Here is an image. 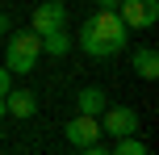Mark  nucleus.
Listing matches in <instances>:
<instances>
[{"mask_svg": "<svg viewBox=\"0 0 159 155\" xmlns=\"http://www.w3.org/2000/svg\"><path fill=\"white\" fill-rule=\"evenodd\" d=\"M38 59H42V38H38L34 30H17V34H8V46H4V67H8L13 75H30Z\"/></svg>", "mask_w": 159, "mask_h": 155, "instance_id": "f03ea898", "label": "nucleus"}, {"mask_svg": "<svg viewBox=\"0 0 159 155\" xmlns=\"http://www.w3.org/2000/svg\"><path fill=\"white\" fill-rule=\"evenodd\" d=\"M4 113L8 117H34L38 113V97H34V88H8L4 92Z\"/></svg>", "mask_w": 159, "mask_h": 155, "instance_id": "0eeeda50", "label": "nucleus"}, {"mask_svg": "<svg viewBox=\"0 0 159 155\" xmlns=\"http://www.w3.org/2000/svg\"><path fill=\"white\" fill-rule=\"evenodd\" d=\"M63 21H67V8L59 4V0H42V4L34 8V25H30V30L42 38V34H55V30H63Z\"/></svg>", "mask_w": 159, "mask_h": 155, "instance_id": "39448f33", "label": "nucleus"}, {"mask_svg": "<svg viewBox=\"0 0 159 155\" xmlns=\"http://www.w3.org/2000/svg\"><path fill=\"white\" fill-rule=\"evenodd\" d=\"M113 155H147V143L138 139V134H121L117 147H113Z\"/></svg>", "mask_w": 159, "mask_h": 155, "instance_id": "9b49d317", "label": "nucleus"}, {"mask_svg": "<svg viewBox=\"0 0 159 155\" xmlns=\"http://www.w3.org/2000/svg\"><path fill=\"white\" fill-rule=\"evenodd\" d=\"M8 88H13V71H8V67L4 63H0V97H4V92Z\"/></svg>", "mask_w": 159, "mask_h": 155, "instance_id": "f8f14e48", "label": "nucleus"}, {"mask_svg": "<svg viewBox=\"0 0 159 155\" xmlns=\"http://www.w3.org/2000/svg\"><path fill=\"white\" fill-rule=\"evenodd\" d=\"M117 17H121L126 30H151L159 21V0H121Z\"/></svg>", "mask_w": 159, "mask_h": 155, "instance_id": "7ed1b4c3", "label": "nucleus"}, {"mask_svg": "<svg viewBox=\"0 0 159 155\" xmlns=\"http://www.w3.org/2000/svg\"><path fill=\"white\" fill-rule=\"evenodd\" d=\"M134 71H138V80H159V50L155 46L134 50Z\"/></svg>", "mask_w": 159, "mask_h": 155, "instance_id": "1a4fd4ad", "label": "nucleus"}, {"mask_svg": "<svg viewBox=\"0 0 159 155\" xmlns=\"http://www.w3.org/2000/svg\"><path fill=\"white\" fill-rule=\"evenodd\" d=\"M80 155H113L109 147H96V143H92V147H80Z\"/></svg>", "mask_w": 159, "mask_h": 155, "instance_id": "ddd939ff", "label": "nucleus"}, {"mask_svg": "<svg viewBox=\"0 0 159 155\" xmlns=\"http://www.w3.org/2000/svg\"><path fill=\"white\" fill-rule=\"evenodd\" d=\"M67 50H71V42H67V34H63V30H55V34H42V55H50V59H63Z\"/></svg>", "mask_w": 159, "mask_h": 155, "instance_id": "9d476101", "label": "nucleus"}, {"mask_svg": "<svg viewBox=\"0 0 159 155\" xmlns=\"http://www.w3.org/2000/svg\"><path fill=\"white\" fill-rule=\"evenodd\" d=\"M96 4H101V8H109V13H117V4H121V0H96Z\"/></svg>", "mask_w": 159, "mask_h": 155, "instance_id": "2eb2a0df", "label": "nucleus"}, {"mask_svg": "<svg viewBox=\"0 0 159 155\" xmlns=\"http://www.w3.org/2000/svg\"><path fill=\"white\" fill-rule=\"evenodd\" d=\"M75 42H80V46H84L92 59H113V55H121V50H126L130 30L121 25L117 13L101 8V13H92L84 25H80V38H75Z\"/></svg>", "mask_w": 159, "mask_h": 155, "instance_id": "f257e3e1", "label": "nucleus"}, {"mask_svg": "<svg viewBox=\"0 0 159 155\" xmlns=\"http://www.w3.org/2000/svg\"><path fill=\"white\" fill-rule=\"evenodd\" d=\"M67 143H71V147H92V143H101V117L75 113L71 122H67Z\"/></svg>", "mask_w": 159, "mask_h": 155, "instance_id": "423d86ee", "label": "nucleus"}, {"mask_svg": "<svg viewBox=\"0 0 159 155\" xmlns=\"http://www.w3.org/2000/svg\"><path fill=\"white\" fill-rule=\"evenodd\" d=\"M0 34H13V21H8V13H0Z\"/></svg>", "mask_w": 159, "mask_h": 155, "instance_id": "4468645a", "label": "nucleus"}, {"mask_svg": "<svg viewBox=\"0 0 159 155\" xmlns=\"http://www.w3.org/2000/svg\"><path fill=\"white\" fill-rule=\"evenodd\" d=\"M101 130H109L113 139H121V134H138V113H134L130 105H105Z\"/></svg>", "mask_w": 159, "mask_h": 155, "instance_id": "20e7f679", "label": "nucleus"}, {"mask_svg": "<svg viewBox=\"0 0 159 155\" xmlns=\"http://www.w3.org/2000/svg\"><path fill=\"white\" fill-rule=\"evenodd\" d=\"M75 105H80V113H88V117H101V113H105V105H109V97H105V88L88 84V88H80Z\"/></svg>", "mask_w": 159, "mask_h": 155, "instance_id": "6e6552de", "label": "nucleus"}]
</instances>
